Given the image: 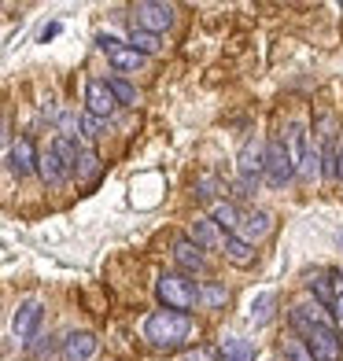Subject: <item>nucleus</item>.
<instances>
[{
  "mask_svg": "<svg viewBox=\"0 0 343 361\" xmlns=\"http://www.w3.org/2000/svg\"><path fill=\"white\" fill-rule=\"evenodd\" d=\"M303 347H306L310 361H339V332H336V324L332 321L314 324L303 336Z\"/></svg>",
  "mask_w": 343,
  "mask_h": 361,
  "instance_id": "nucleus-5",
  "label": "nucleus"
},
{
  "mask_svg": "<svg viewBox=\"0 0 343 361\" xmlns=\"http://www.w3.org/2000/svg\"><path fill=\"white\" fill-rule=\"evenodd\" d=\"M96 44H100V52H104V56H111L122 41H119V37H111V34H96Z\"/></svg>",
  "mask_w": 343,
  "mask_h": 361,
  "instance_id": "nucleus-30",
  "label": "nucleus"
},
{
  "mask_svg": "<svg viewBox=\"0 0 343 361\" xmlns=\"http://www.w3.org/2000/svg\"><path fill=\"white\" fill-rule=\"evenodd\" d=\"M81 137H85V140H96V137H100L104 133V122L100 118H92V114H81Z\"/></svg>",
  "mask_w": 343,
  "mask_h": 361,
  "instance_id": "nucleus-28",
  "label": "nucleus"
},
{
  "mask_svg": "<svg viewBox=\"0 0 343 361\" xmlns=\"http://www.w3.org/2000/svg\"><path fill=\"white\" fill-rule=\"evenodd\" d=\"M155 295L167 310H174V314H188L195 306V299H200V284L188 281L185 273H162L155 281Z\"/></svg>",
  "mask_w": 343,
  "mask_h": 361,
  "instance_id": "nucleus-2",
  "label": "nucleus"
},
{
  "mask_svg": "<svg viewBox=\"0 0 343 361\" xmlns=\"http://www.w3.org/2000/svg\"><path fill=\"white\" fill-rule=\"evenodd\" d=\"M263 177L270 180V188H284L291 177H296V166L288 159V147L284 137H270L263 147Z\"/></svg>",
  "mask_w": 343,
  "mask_h": 361,
  "instance_id": "nucleus-4",
  "label": "nucleus"
},
{
  "mask_svg": "<svg viewBox=\"0 0 343 361\" xmlns=\"http://www.w3.org/2000/svg\"><path fill=\"white\" fill-rule=\"evenodd\" d=\"M306 288H310V291H314V302H318L321 310L336 302V295H332V284H329V281H325V276H321V273H318V276H310V281H306Z\"/></svg>",
  "mask_w": 343,
  "mask_h": 361,
  "instance_id": "nucleus-22",
  "label": "nucleus"
},
{
  "mask_svg": "<svg viewBox=\"0 0 343 361\" xmlns=\"http://www.w3.org/2000/svg\"><path fill=\"white\" fill-rule=\"evenodd\" d=\"M288 159H291V166L303 170V162H306V152H310V144H306V126L303 122H291L288 129Z\"/></svg>",
  "mask_w": 343,
  "mask_h": 361,
  "instance_id": "nucleus-14",
  "label": "nucleus"
},
{
  "mask_svg": "<svg viewBox=\"0 0 343 361\" xmlns=\"http://www.w3.org/2000/svg\"><path fill=\"white\" fill-rule=\"evenodd\" d=\"M85 114H92V118H107V114L119 107L114 104V96H111V89H107V81H100V78H89V85H85Z\"/></svg>",
  "mask_w": 343,
  "mask_h": 361,
  "instance_id": "nucleus-9",
  "label": "nucleus"
},
{
  "mask_svg": "<svg viewBox=\"0 0 343 361\" xmlns=\"http://www.w3.org/2000/svg\"><path fill=\"white\" fill-rule=\"evenodd\" d=\"M107 89H111V96H114V104H137V89L129 85L126 78H107Z\"/></svg>",
  "mask_w": 343,
  "mask_h": 361,
  "instance_id": "nucleus-23",
  "label": "nucleus"
},
{
  "mask_svg": "<svg viewBox=\"0 0 343 361\" xmlns=\"http://www.w3.org/2000/svg\"><path fill=\"white\" fill-rule=\"evenodd\" d=\"M225 299H229V291H225L222 284H203V288H200V299H195V302H203V306L215 310V306H225Z\"/></svg>",
  "mask_w": 343,
  "mask_h": 361,
  "instance_id": "nucleus-26",
  "label": "nucleus"
},
{
  "mask_svg": "<svg viewBox=\"0 0 343 361\" xmlns=\"http://www.w3.org/2000/svg\"><path fill=\"white\" fill-rule=\"evenodd\" d=\"M96 350H100V339H96L92 332H74L63 339V361H92Z\"/></svg>",
  "mask_w": 343,
  "mask_h": 361,
  "instance_id": "nucleus-10",
  "label": "nucleus"
},
{
  "mask_svg": "<svg viewBox=\"0 0 343 361\" xmlns=\"http://www.w3.org/2000/svg\"><path fill=\"white\" fill-rule=\"evenodd\" d=\"M56 34H59V23H52V26H44V30H41V41H52Z\"/></svg>",
  "mask_w": 343,
  "mask_h": 361,
  "instance_id": "nucleus-32",
  "label": "nucleus"
},
{
  "mask_svg": "<svg viewBox=\"0 0 343 361\" xmlns=\"http://www.w3.org/2000/svg\"><path fill=\"white\" fill-rule=\"evenodd\" d=\"M37 170H41V177H44V185H52V188H59L63 180H67V170H63V162H59L52 152L37 155Z\"/></svg>",
  "mask_w": 343,
  "mask_h": 361,
  "instance_id": "nucleus-16",
  "label": "nucleus"
},
{
  "mask_svg": "<svg viewBox=\"0 0 343 361\" xmlns=\"http://www.w3.org/2000/svg\"><path fill=\"white\" fill-rule=\"evenodd\" d=\"M129 48H133L137 56H152V52H159V37L144 34V30H133V34H129Z\"/></svg>",
  "mask_w": 343,
  "mask_h": 361,
  "instance_id": "nucleus-25",
  "label": "nucleus"
},
{
  "mask_svg": "<svg viewBox=\"0 0 343 361\" xmlns=\"http://www.w3.org/2000/svg\"><path fill=\"white\" fill-rule=\"evenodd\" d=\"M222 361H255L251 343L240 339V336H229V339L222 343Z\"/></svg>",
  "mask_w": 343,
  "mask_h": 361,
  "instance_id": "nucleus-19",
  "label": "nucleus"
},
{
  "mask_svg": "<svg viewBox=\"0 0 343 361\" xmlns=\"http://www.w3.org/2000/svg\"><path fill=\"white\" fill-rule=\"evenodd\" d=\"M210 221H215V228H225V233L233 236L236 225H240V210L233 203H215L210 207Z\"/></svg>",
  "mask_w": 343,
  "mask_h": 361,
  "instance_id": "nucleus-17",
  "label": "nucleus"
},
{
  "mask_svg": "<svg viewBox=\"0 0 343 361\" xmlns=\"http://www.w3.org/2000/svg\"><path fill=\"white\" fill-rule=\"evenodd\" d=\"M177 361H218V354L210 350V347H192V350H185Z\"/></svg>",
  "mask_w": 343,
  "mask_h": 361,
  "instance_id": "nucleus-29",
  "label": "nucleus"
},
{
  "mask_svg": "<svg viewBox=\"0 0 343 361\" xmlns=\"http://www.w3.org/2000/svg\"><path fill=\"white\" fill-rule=\"evenodd\" d=\"M174 23V8L170 4H155V0H140L133 8V30H144V34H162Z\"/></svg>",
  "mask_w": 343,
  "mask_h": 361,
  "instance_id": "nucleus-6",
  "label": "nucleus"
},
{
  "mask_svg": "<svg viewBox=\"0 0 343 361\" xmlns=\"http://www.w3.org/2000/svg\"><path fill=\"white\" fill-rule=\"evenodd\" d=\"M74 173H78L81 185H89V180H96V173H100V159H96V152H78Z\"/></svg>",
  "mask_w": 343,
  "mask_h": 361,
  "instance_id": "nucleus-21",
  "label": "nucleus"
},
{
  "mask_svg": "<svg viewBox=\"0 0 343 361\" xmlns=\"http://www.w3.org/2000/svg\"><path fill=\"white\" fill-rule=\"evenodd\" d=\"M188 240H192L200 251H215V247H222V243H225V236L215 228V221H210V218L192 221V236H188Z\"/></svg>",
  "mask_w": 343,
  "mask_h": 361,
  "instance_id": "nucleus-13",
  "label": "nucleus"
},
{
  "mask_svg": "<svg viewBox=\"0 0 343 361\" xmlns=\"http://www.w3.org/2000/svg\"><path fill=\"white\" fill-rule=\"evenodd\" d=\"M107 59H111V67H114V71H140V67H144V56H137L129 44H119Z\"/></svg>",
  "mask_w": 343,
  "mask_h": 361,
  "instance_id": "nucleus-20",
  "label": "nucleus"
},
{
  "mask_svg": "<svg viewBox=\"0 0 343 361\" xmlns=\"http://www.w3.org/2000/svg\"><path fill=\"white\" fill-rule=\"evenodd\" d=\"M225 258L233 262V266H240V269H248V266H255V247L251 243H243L240 236H225Z\"/></svg>",
  "mask_w": 343,
  "mask_h": 361,
  "instance_id": "nucleus-15",
  "label": "nucleus"
},
{
  "mask_svg": "<svg viewBox=\"0 0 343 361\" xmlns=\"http://www.w3.org/2000/svg\"><path fill=\"white\" fill-rule=\"evenodd\" d=\"M41 321H44V306L37 299H26L19 310H15V317H11V332L19 339H26V343H34Z\"/></svg>",
  "mask_w": 343,
  "mask_h": 361,
  "instance_id": "nucleus-7",
  "label": "nucleus"
},
{
  "mask_svg": "<svg viewBox=\"0 0 343 361\" xmlns=\"http://www.w3.org/2000/svg\"><path fill=\"white\" fill-rule=\"evenodd\" d=\"M336 180H343V144H339V152H336Z\"/></svg>",
  "mask_w": 343,
  "mask_h": 361,
  "instance_id": "nucleus-33",
  "label": "nucleus"
},
{
  "mask_svg": "<svg viewBox=\"0 0 343 361\" xmlns=\"http://www.w3.org/2000/svg\"><path fill=\"white\" fill-rule=\"evenodd\" d=\"M174 262L181 266V273L188 276V273H203L207 269V258H203V251L195 247V243L188 240V236H181L174 243Z\"/></svg>",
  "mask_w": 343,
  "mask_h": 361,
  "instance_id": "nucleus-12",
  "label": "nucleus"
},
{
  "mask_svg": "<svg viewBox=\"0 0 343 361\" xmlns=\"http://www.w3.org/2000/svg\"><path fill=\"white\" fill-rule=\"evenodd\" d=\"M34 170H37L34 140H30V137H15V140H11V173H15V177H30Z\"/></svg>",
  "mask_w": 343,
  "mask_h": 361,
  "instance_id": "nucleus-11",
  "label": "nucleus"
},
{
  "mask_svg": "<svg viewBox=\"0 0 343 361\" xmlns=\"http://www.w3.org/2000/svg\"><path fill=\"white\" fill-rule=\"evenodd\" d=\"M270 228H273V214H270V210H251V214H240V225H236L233 236H240L243 243H251V247H255L263 236H270Z\"/></svg>",
  "mask_w": 343,
  "mask_h": 361,
  "instance_id": "nucleus-8",
  "label": "nucleus"
},
{
  "mask_svg": "<svg viewBox=\"0 0 343 361\" xmlns=\"http://www.w3.org/2000/svg\"><path fill=\"white\" fill-rule=\"evenodd\" d=\"M281 354H284V361H310L303 339H284V343H281Z\"/></svg>",
  "mask_w": 343,
  "mask_h": 361,
  "instance_id": "nucleus-27",
  "label": "nucleus"
},
{
  "mask_svg": "<svg viewBox=\"0 0 343 361\" xmlns=\"http://www.w3.org/2000/svg\"><path fill=\"white\" fill-rule=\"evenodd\" d=\"M48 152H52L59 162H63V170H67V173H74V162H78V144H74V137H56L52 140V147H48Z\"/></svg>",
  "mask_w": 343,
  "mask_h": 361,
  "instance_id": "nucleus-18",
  "label": "nucleus"
},
{
  "mask_svg": "<svg viewBox=\"0 0 343 361\" xmlns=\"http://www.w3.org/2000/svg\"><path fill=\"white\" fill-rule=\"evenodd\" d=\"M258 180H263V144L251 137V140H243L240 155H236V195L240 200H251Z\"/></svg>",
  "mask_w": 343,
  "mask_h": 361,
  "instance_id": "nucleus-3",
  "label": "nucleus"
},
{
  "mask_svg": "<svg viewBox=\"0 0 343 361\" xmlns=\"http://www.w3.org/2000/svg\"><path fill=\"white\" fill-rule=\"evenodd\" d=\"M192 336V317L188 314H174V310H159L144 321V339L152 343L155 350H177L185 347Z\"/></svg>",
  "mask_w": 343,
  "mask_h": 361,
  "instance_id": "nucleus-1",
  "label": "nucleus"
},
{
  "mask_svg": "<svg viewBox=\"0 0 343 361\" xmlns=\"http://www.w3.org/2000/svg\"><path fill=\"white\" fill-rule=\"evenodd\" d=\"M329 276H332V281H329V284H336V288H343V269H329Z\"/></svg>",
  "mask_w": 343,
  "mask_h": 361,
  "instance_id": "nucleus-34",
  "label": "nucleus"
},
{
  "mask_svg": "<svg viewBox=\"0 0 343 361\" xmlns=\"http://www.w3.org/2000/svg\"><path fill=\"white\" fill-rule=\"evenodd\" d=\"M332 306H336V310H332V314H336V321H339V324H343V295H339V299H336V302H332Z\"/></svg>",
  "mask_w": 343,
  "mask_h": 361,
  "instance_id": "nucleus-35",
  "label": "nucleus"
},
{
  "mask_svg": "<svg viewBox=\"0 0 343 361\" xmlns=\"http://www.w3.org/2000/svg\"><path fill=\"white\" fill-rule=\"evenodd\" d=\"M273 302H277L273 291H263V295H258V299L251 302V321H255V324H266V321L273 317Z\"/></svg>",
  "mask_w": 343,
  "mask_h": 361,
  "instance_id": "nucleus-24",
  "label": "nucleus"
},
{
  "mask_svg": "<svg viewBox=\"0 0 343 361\" xmlns=\"http://www.w3.org/2000/svg\"><path fill=\"white\" fill-rule=\"evenodd\" d=\"M52 347H56V343H52V336H48L44 343H30V354H34V357H44Z\"/></svg>",
  "mask_w": 343,
  "mask_h": 361,
  "instance_id": "nucleus-31",
  "label": "nucleus"
}]
</instances>
